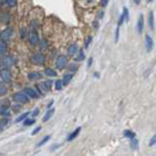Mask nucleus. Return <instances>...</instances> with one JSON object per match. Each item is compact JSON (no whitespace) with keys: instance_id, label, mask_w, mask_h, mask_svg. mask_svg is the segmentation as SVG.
I'll return each mask as SVG.
<instances>
[{"instance_id":"nucleus-36","label":"nucleus","mask_w":156,"mask_h":156,"mask_svg":"<svg viewBox=\"0 0 156 156\" xmlns=\"http://www.w3.org/2000/svg\"><path fill=\"white\" fill-rule=\"evenodd\" d=\"M123 15L125 17V22H127L130 19V12H128V9L127 7H124L123 9Z\"/></svg>"},{"instance_id":"nucleus-52","label":"nucleus","mask_w":156,"mask_h":156,"mask_svg":"<svg viewBox=\"0 0 156 156\" xmlns=\"http://www.w3.org/2000/svg\"><path fill=\"white\" fill-rule=\"evenodd\" d=\"M87 1H88V3L90 4V3H93V1H94V0H87Z\"/></svg>"},{"instance_id":"nucleus-50","label":"nucleus","mask_w":156,"mask_h":156,"mask_svg":"<svg viewBox=\"0 0 156 156\" xmlns=\"http://www.w3.org/2000/svg\"><path fill=\"white\" fill-rule=\"evenodd\" d=\"M6 4V0H0V5H5Z\"/></svg>"},{"instance_id":"nucleus-28","label":"nucleus","mask_w":156,"mask_h":156,"mask_svg":"<svg viewBox=\"0 0 156 156\" xmlns=\"http://www.w3.org/2000/svg\"><path fill=\"white\" fill-rule=\"evenodd\" d=\"M124 137L128 138V139H132V138L136 137V133L133 131H131V130H125V131H124Z\"/></svg>"},{"instance_id":"nucleus-41","label":"nucleus","mask_w":156,"mask_h":156,"mask_svg":"<svg viewBox=\"0 0 156 156\" xmlns=\"http://www.w3.org/2000/svg\"><path fill=\"white\" fill-rule=\"evenodd\" d=\"M156 144V133L152 136V138L150 139V142H149V145L150 147H152V145H155Z\"/></svg>"},{"instance_id":"nucleus-47","label":"nucleus","mask_w":156,"mask_h":156,"mask_svg":"<svg viewBox=\"0 0 156 156\" xmlns=\"http://www.w3.org/2000/svg\"><path fill=\"white\" fill-rule=\"evenodd\" d=\"M93 27H94V29H99V19L94 21V23H93Z\"/></svg>"},{"instance_id":"nucleus-33","label":"nucleus","mask_w":156,"mask_h":156,"mask_svg":"<svg viewBox=\"0 0 156 156\" xmlns=\"http://www.w3.org/2000/svg\"><path fill=\"white\" fill-rule=\"evenodd\" d=\"M6 5L11 9H15L17 6V0H6Z\"/></svg>"},{"instance_id":"nucleus-14","label":"nucleus","mask_w":156,"mask_h":156,"mask_svg":"<svg viewBox=\"0 0 156 156\" xmlns=\"http://www.w3.org/2000/svg\"><path fill=\"white\" fill-rule=\"evenodd\" d=\"M143 29H144V16L139 15L138 21H137V31L139 34H142L143 33Z\"/></svg>"},{"instance_id":"nucleus-44","label":"nucleus","mask_w":156,"mask_h":156,"mask_svg":"<svg viewBox=\"0 0 156 156\" xmlns=\"http://www.w3.org/2000/svg\"><path fill=\"white\" fill-rule=\"evenodd\" d=\"M103 16H105V12H103V11H99L97 12V19H102Z\"/></svg>"},{"instance_id":"nucleus-21","label":"nucleus","mask_w":156,"mask_h":156,"mask_svg":"<svg viewBox=\"0 0 156 156\" xmlns=\"http://www.w3.org/2000/svg\"><path fill=\"white\" fill-rule=\"evenodd\" d=\"M35 89L37 90V93L40 94V96H41V95H43L45 93H47V89L45 88L43 83H37V84H36V88H35Z\"/></svg>"},{"instance_id":"nucleus-19","label":"nucleus","mask_w":156,"mask_h":156,"mask_svg":"<svg viewBox=\"0 0 156 156\" xmlns=\"http://www.w3.org/2000/svg\"><path fill=\"white\" fill-rule=\"evenodd\" d=\"M28 36H29V30H28V28H25V27L21 28V30H19V37H21V40H27Z\"/></svg>"},{"instance_id":"nucleus-26","label":"nucleus","mask_w":156,"mask_h":156,"mask_svg":"<svg viewBox=\"0 0 156 156\" xmlns=\"http://www.w3.org/2000/svg\"><path fill=\"white\" fill-rule=\"evenodd\" d=\"M130 147H131L132 150H138V148H139V143H138V139H136V137L131 139V142H130Z\"/></svg>"},{"instance_id":"nucleus-4","label":"nucleus","mask_w":156,"mask_h":156,"mask_svg":"<svg viewBox=\"0 0 156 156\" xmlns=\"http://www.w3.org/2000/svg\"><path fill=\"white\" fill-rule=\"evenodd\" d=\"M12 100L16 103H21V105H27V103L30 102V97L25 94L24 91H18V93H15L12 95Z\"/></svg>"},{"instance_id":"nucleus-17","label":"nucleus","mask_w":156,"mask_h":156,"mask_svg":"<svg viewBox=\"0 0 156 156\" xmlns=\"http://www.w3.org/2000/svg\"><path fill=\"white\" fill-rule=\"evenodd\" d=\"M54 112H55V109L54 108H48V111L45 113V115H43V118H42V121L43 123H46V121H48L52 116H53V114H54Z\"/></svg>"},{"instance_id":"nucleus-23","label":"nucleus","mask_w":156,"mask_h":156,"mask_svg":"<svg viewBox=\"0 0 156 156\" xmlns=\"http://www.w3.org/2000/svg\"><path fill=\"white\" fill-rule=\"evenodd\" d=\"M22 123H23L24 126H31V125H34L36 123V120H35V118H33V116H31V118H29V116H28V118H25Z\"/></svg>"},{"instance_id":"nucleus-30","label":"nucleus","mask_w":156,"mask_h":156,"mask_svg":"<svg viewBox=\"0 0 156 156\" xmlns=\"http://www.w3.org/2000/svg\"><path fill=\"white\" fill-rule=\"evenodd\" d=\"M30 115V112H25V113H23V114H21L18 118H16V120H15V123H22L25 118H28V116Z\"/></svg>"},{"instance_id":"nucleus-11","label":"nucleus","mask_w":156,"mask_h":156,"mask_svg":"<svg viewBox=\"0 0 156 156\" xmlns=\"http://www.w3.org/2000/svg\"><path fill=\"white\" fill-rule=\"evenodd\" d=\"M78 50H79V47H78V45L77 43H72L67 48V54H69V57L74 58L77 55V53H78Z\"/></svg>"},{"instance_id":"nucleus-34","label":"nucleus","mask_w":156,"mask_h":156,"mask_svg":"<svg viewBox=\"0 0 156 156\" xmlns=\"http://www.w3.org/2000/svg\"><path fill=\"white\" fill-rule=\"evenodd\" d=\"M42 83H43L45 88L47 89V91H49V90L52 89V85H53V82H52L50 79H48V81H45V82H42Z\"/></svg>"},{"instance_id":"nucleus-20","label":"nucleus","mask_w":156,"mask_h":156,"mask_svg":"<svg viewBox=\"0 0 156 156\" xmlns=\"http://www.w3.org/2000/svg\"><path fill=\"white\" fill-rule=\"evenodd\" d=\"M84 59H85L84 49H79V50H78V53H77V55L74 57V60H76V62H79V61H83Z\"/></svg>"},{"instance_id":"nucleus-18","label":"nucleus","mask_w":156,"mask_h":156,"mask_svg":"<svg viewBox=\"0 0 156 156\" xmlns=\"http://www.w3.org/2000/svg\"><path fill=\"white\" fill-rule=\"evenodd\" d=\"M72 78H73V73L69 72V73H66V74H64L61 82H62V84H64V85H67V84L72 81Z\"/></svg>"},{"instance_id":"nucleus-13","label":"nucleus","mask_w":156,"mask_h":156,"mask_svg":"<svg viewBox=\"0 0 156 156\" xmlns=\"http://www.w3.org/2000/svg\"><path fill=\"white\" fill-rule=\"evenodd\" d=\"M154 48V41H152V38L150 35H145V49L147 52L149 53V52H151Z\"/></svg>"},{"instance_id":"nucleus-53","label":"nucleus","mask_w":156,"mask_h":156,"mask_svg":"<svg viewBox=\"0 0 156 156\" xmlns=\"http://www.w3.org/2000/svg\"><path fill=\"white\" fill-rule=\"evenodd\" d=\"M152 1V0H147V3H151Z\"/></svg>"},{"instance_id":"nucleus-46","label":"nucleus","mask_w":156,"mask_h":156,"mask_svg":"<svg viewBox=\"0 0 156 156\" xmlns=\"http://www.w3.org/2000/svg\"><path fill=\"white\" fill-rule=\"evenodd\" d=\"M93 61H94V60H93V58H89V59H88V64H87V66H88V67H91Z\"/></svg>"},{"instance_id":"nucleus-3","label":"nucleus","mask_w":156,"mask_h":156,"mask_svg":"<svg viewBox=\"0 0 156 156\" xmlns=\"http://www.w3.org/2000/svg\"><path fill=\"white\" fill-rule=\"evenodd\" d=\"M10 107H11V102L9 99L0 101V115H1L3 118H10L11 116Z\"/></svg>"},{"instance_id":"nucleus-6","label":"nucleus","mask_w":156,"mask_h":156,"mask_svg":"<svg viewBox=\"0 0 156 156\" xmlns=\"http://www.w3.org/2000/svg\"><path fill=\"white\" fill-rule=\"evenodd\" d=\"M28 40H29V45H30L31 47H36V46H38V42H40V36H38L36 29H31V30L29 31Z\"/></svg>"},{"instance_id":"nucleus-31","label":"nucleus","mask_w":156,"mask_h":156,"mask_svg":"<svg viewBox=\"0 0 156 156\" xmlns=\"http://www.w3.org/2000/svg\"><path fill=\"white\" fill-rule=\"evenodd\" d=\"M49 139H50V135H47L46 137H43V139H42L41 142H38V143H37V147H38V148H40V147L45 145V144H46V143H47V142H48Z\"/></svg>"},{"instance_id":"nucleus-1","label":"nucleus","mask_w":156,"mask_h":156,"mask_svg":"<svg viewBox=\"0 0 156 156\" xmlns=\"http://www.w3.org/2000/svg\"><path fill=\"white\" fill-rule=\"evenodd\" d=\"M16 65V58L11 54H5L0 59V67L1 69H11Z\"/></svg>"},{"instance_id":"nucleus-48","label":"nucleus","mask_w":156,"mask_h":156,"mask_svg":"<svg viewBox=\"0 0 156 156\" xmlns=\"http://www.w3.org/2000/svg\"><path fill=\"white\" fill-rule=\"evenodd\" d=\"M53 103H54V101H53V100H50V101H49V103L47 105V108H50L52 106H53Z\"/></svg>"},{"instance_id":"nucleus-43","label":"nucleus","mask_w":156,"mask_h":156,"mask_svg":"<svg viewBox=\"0 0 156 156\" xmlns=\"http://www.w3.org/2000/svg\"><path fill=\"white\" fill-rule=\"evenodd\" d=\"M119 29H120V27H118L116 30H115V42L119 41Z\"/></svg>"},{"instance_id":"nucleus-42","label":"nucleus","mask_w":156,"mask_h":156,"mask_svg":"<svg viewBox=\"0 0 156 156\" xmlns=\"http://www.w3.org/2000/svg\"><path fill=\"white\" fill-rule=\"evenodd\" d=\"M40 131H41V126H37L36 128H34V131L31 132V135H33V136H35V135H37Z\"/></svg>"},{"instance_id":"nucleus-7","label":"nucleus","mask_w":156,"mask_h":156,"mask_svg":"<svg viewBox=\"0 0 156 156\" xmlns=\"http://www.w3.org/2000/svg\"><path fill=\"white\" fill-rule=\"evenodd\" d=\"M67 57L66 55H64V54H60L57 59H55V67L58 70H64V69H66L67 66Z\"/></svg>"},{"instance_id":"nucleus-2","label":"nucleus","mask_w":156,"mask_h":156,"mask_svg":"<svg viewBox=\"0 0 156 156\" xmlns=\"http://www.w3.org/2000/svg\"><path fill=\"white\" fill-rule=\"evenodd\" d=\"M47 61V58L43 53H41V52H36V53L31 54L30 55V62L33 65H37V66H42V65H45Z\"/></svg>"},{"instance_id":"nucleus-40","label":"nucleus","mask_w":156,"mask_h":156,"mask_svg":"<svg viewBox=\"0 0 156 156\" xmlns=\"http://www.w3.org/2000/svg\"><path fill=\"white\" fill-rule=\"evenodd\" d=\"M124 22H125V17H124V15L121 13V15H120V18H119V21H118V27H121Z\"/></svg>"},{"instance_id":"nucleus-45","label":"nucleus","mask_w":156,"mask_h":156,"mask_svg":"<svg viewBox=\"0 0 156 156\" xmlns=\"http://www.w3.org/2000/svg\"><path fill=\"white\" fill-rule=\"evenodd\" d=\"M108 3H109V0H101V3H100V4H101L102 7H106V6L108 5Z\"/></svg>"},{"instance_id":"nucleus-35","label":"nucleus","mask_w":156,"mask_h":156,"mask_svg":"<svg viewBox=\"0 0 156 156\" xmlns=\"http://www.w3.org/2000/svg\"><path fill=\"white\" fill-rule=\"evenodd\" d=\"M54 87H55V89H57V90H61V89H62V87H64V84H62L61 79H57V81L54 82Z\"/></svg>"},{"instance_id":"nucleus-5","label":"nucleus","mask_w":156,"mask_h":156,"mask_svg":"<svg viewBox=\"0 0 156 156\" xmlns=\"http://www.w3.org/2000/svg\"><path fill=\"white\" fill-rule=\"evenodd\" d=\"M13 35H15V29L12 27H7V28H5L1 33H0V40H3L5 42H9L10 40H12Z\"/></svg>"},{"instance_id":"nucleus-22","label":"nucleus","mask_w":156,"mask_h":156,"mask_svg":"<svg viewBox=\"0 0 156 156\" xmlns=\"http://www.w3.org/2000/svg\"><path fill=\"white\" fill-rule=\"evenodd\" d=\"M148 23H149V28H150L151 30H154V29H155V22H154V13H152V11L149 12Z\"/></svg>"},{"instance_id":"nucleus-24","label":"nucleus","mask_w":156,"mask_h":156,"mask_svg":"<svg viewBox=\"0 0 156 156\" xmlns=\"http://www.w3.org/2000/svg\"><path fill=\"white\" fill-rule=\"evenodd\" d=\"M7 91H9V89H7V87H6V83L0 82V96L6 95Z\"/></svg>"},{"instance_id":"nucleus-8","label":"nucleus","mask_w":156,"mask_h":156,"mask_svg":"<svg viewBox=\"0 0 156 156\" xmlns=\"http://www.w3.org/2000/svg\"><path fill=\"white\" fill-rule=\"evenodd\" d=\"M0 79L1 82L9 84L12 82V72L10 71V69H1L0 70Z\"/></svg>"},{"instance_id":"nucleus-15","label":"nucleus","mask_w":156,"mask_h":156,"mask_svg":"<svg viewBox=\"0 0 156 156\" xmlns=\"http://www.w3.org/2000/svg\"><path fill=\"white\" fill-rule=\"evenodd\" d=\"M7 52H9L7 42H5V41H3V40H0V57L7 54Z\"/></svg>"},{"instance_id":"nucleus-49","label":"nucleus","mask_w":156,"mask_h":156,"mask_svg":"<svg viewBox=\"0 0 156 156\" xmlns=\"http://www.w3.org/2000/svg\"><path fill=\"white\" fill-rule=\"evenodd\" d=\"M133 3H135L136 5H139V4H140V0H133Z\"/></svg>"},{"instance_id":"nucleus-37","label":"nucleus","mask_w":156,"mask_h":156,"mask_svg":"<svg viewBox=\"0 0 156 156\" xmlns=\"http://www.w3.org/2000/svg\"><path fill=\"white\" fill-rule=\"evenodd\" d=\"M93 42V37L91 36H88L87 37V40H85V43H84V48H89L90 43Z\"/></svg>"},{"instance_id":"nucleus-51","label":"nucleus","mask_w":156,"mask_h":156,"mask_svg":"<svg viewBox=\"0 0 156 156\" xmlns=\"http://www.w3.org/2000/svg\"><path fill=\"white\" fill-rule=\"evenodd\" d=\"M94 77H96V78H99V77H100V74H99V72H95V73H94Z\"/></svg>"},{"instance_id":"nucleus-54","label":"nucleus","mask_w":156,"mask_h":156,"mask_svg":"<svg viewBox=\"0 0 156 156\" xmlns=\"http://www.w3.org/2000/svg\"><path fill=\"white\" fill-rule=\"evenodd\" d=\"M0 33H1V31H0Z\"/></svg>"},{"instance_id":"nucleus-38","label":"nucleus","mask_w":156,"mask_h":156,"mask_svg":"<svg viewBox=\"0 0 156 156\" xmlns=\"http://www.w3.org/2000/svg\"><path fill=\"white\" fill-rule=\"evenodd\" d=\"M38 113H40V109H38V108H35L33 112H30V115L33 116V118H36V116L38 115Z\"/></svg>"},{"instance_id":"nucleus-12","label":"nucleus","mask_w":156,"mask_h":156,"mask_svg":"<svg viewBox=\"0 0 156 156\" xmlns=\"http://www.w3.org/2000/svg\"><path fill=\"white\" fill-rule=\"evenodd\" d=\"M11 22V15L9 13V12H0V23H3V24H9Z\"/></svg>"},{"instance_id":"nucleus-39","label":"nucleus","mask_w":156,"mask_h":156,"mask_svg":"<svg viewBox=\"0 0 156 156\" xmlns=\"http://www.w3.org/2000/svg\"><path fill=\"white\" fill-rule=\"evenodd\" d=\"M21 106H22L21 103H16V102H15V106L12 107V111H13L15 113H17V111H19V109H21Z\"/></svg>"},{"instance_id":"nucleus-16","label":"nucleus","mask_w":156,"mask_h":156,"mask_svg":"<svg viewBox=\"0 0 156 156\" xmlns=\"http://www.w3.org/2000/svg\"><path fill=\"white\" fill-rule=\"evenodd\" d=\"M81 130H82V127H77L73 132H71L69 136H67V138H66V140L67 142H72L73 139H76L77 137H78V135H79V132H81Z\"/></svg>"},{"instance_id":"nucleus-25","label":"nucleus","mask_w":156,"mask_h":156,"mask_svg":"<svg viewBox=\"0 0 156 156\" xmlns=\"http://www.w3.org/2000/svg\"><path fill=\"white\" fill-rule=\"evenodd\" d=\"M43 74H46L48 77H57V71H54L53 69H50V67H46Z\"/></svg>"},{"instance_id":"nucleus-32","label":"nucleus","mask_w":156,"mask_h":156,"mask_svg":"<svg viewBox=\"0 0 156 156\" xmlns=\"http://www.w3.org/2000/svg\"><path fill=\"white\" fill-rule=\"evenodd\" d=\"M7 124H9V118H4V119L0 120V132L3 131L4 127H5Z\"/></svg>"},{"instance_id":"nucleus-27","label":"nucleus","mask_w":156,"mask_h":156,"mask_svg":"<svg viewBox=\"0 0 156 156\" xmlns=\"http://www.w3.org/2000/svg\"><path fill=\"white\" fill-rule=\"evenodd\" d=\"M66 69L69 70V72H71V73H74V72H76V71L78 70V65H77L76 62H72V64H67Z\"/></svg>"},{"instance_id":"nucleus-9","label":"nucleus","mask_w":156,"mask_h":156,"mask_svg":"<svg viewBox=\"0 0 156 156\" xmlns=\"http://www.w3.org/2000/svg\"><path fill=\"white\" fill-rule=\"evenodd\" d=\"M23 91L27 94L30 99H38V97H40V94L37 93V90L34 89V88H31V87H25L23 89Z\"/></svg>"},{"instance_id":"nucleus-29","label":"nucleus","mask_w":156,"mask_h":156,"mask_svg":"<svg viewBox=\"0 0 156 156\" xmlns=\"http://www.w3.org/2000/svg\"><path fill=\"white\" fill-rule=\"evenodd\" d=\"M38 47H40L41 50H46L48 48V41L46 40V38H43V40H40V42H38Z\"/></svg>"},{"instance_id":"nucleus-10","label":"nucleus","mask_w":156,"mask_h":156,"mask_svg":"<svg viewBox=\"0 0 156 156\" xmlns=\"http://www.w3.org/2000/svg\"><path fill=\"white\" fill-rule=\"evenodd\" d=\"M42 77H43V73L38 72V71H31V72L28 73V78H29V81H31V82L40 81Z\"/></svg>"}]
</instances>
